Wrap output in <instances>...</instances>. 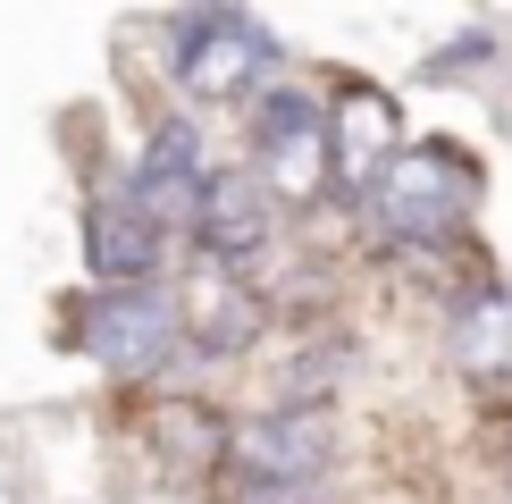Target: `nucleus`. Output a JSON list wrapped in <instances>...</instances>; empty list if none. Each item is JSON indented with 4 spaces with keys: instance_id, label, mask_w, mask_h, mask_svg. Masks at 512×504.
I'll return each instance as SVG.
<instances>
[{
    "instance_id": "nucleus-9",
    "label": "nucleus",
    "mask_w": 512,
    "mask_h": 504,
    "mask_svg": "<svg viewBox=\"0 0 512 504\" xmlns=\"http://www.w3.org/2000/svg\"><path fill=\"white\" fill-rule=\"evenodd\" d=\"M277 202L269 185H261V168H219L210 177V194H202V252L210 261H227V269H244L252 252H269V236H277Z\"/></svg>"
},
{
    "instance_id": "nucleus-1",
    "label": "nucleus",
    "mask_w": 512,
    "mask_h": 504,
    "mask_svg": "<svg viewBox=\"0 0 512 504\" xmlns=\"http://www.w3.org/2000/svg\"><path fill=\"white\" fill-rule=\"evenodd\" d=\"M336 462V420L328 412H269V420H244L227 437V471H236L244 504H294L319 471Z\"/></svg>"
},
{
    "instance_id": "nucleus-3",
    "label": "nucleus",
    "mask_w": 512,
    "mask_h": 504,
    "mask_svg": "<svg viewBox=\"0 0 512 504\" xmlns=\"http://www.w3.org/2000/svg\"><path fill=\"white\" fill-rule=\"evenodd\" d=\"M471 194H479V168L462 160V152H445V143H412L395 168H387V185H378V219H387V236L403 244H437V236H454L462 219H471Z\"/></svg>"
},
{
    "instance_id": "nucleus-6",
    "label": "nucleus",
    "mask_w": 512,
    "mask_h": 504,
    "mask_svg": "<svg viewBox=\"0 0 512 504\" xmlns=\"http://www.w3.org/2000/svg\"><path fill=\"white\" fill-rule=\"evenodd\" d=\"M210 152H202V135L194 126H152V143H143V160H135V185L126 194L143 202V219L160 227V236H185V227H202V194H210Z\"/></svg>"
},
{
    "instance_id": "nucleus-2",
    "label": "nucleus",
    "mask_w": 512,
    "mask_h": 504,
    "mask_svg": "<svg viewBox=\"0 0 512 504\" xmlns=\"http://www.w3.org/2000/svg\"><path fill=\"white\" fill-rule=\"evenodd\" d=\"M252 168L277 202H319L328 194V168H336V135L328 110L303 84H277V93L252 110Z\"/></svg>"
},
{
    "instance_id": "nucleus-4",
    "label": "nucleus",
    "mask_w": 512,
    "mask_h": 504,
    "mask_svg": "<svg viewBox=\"0 0 512 504\" xmlns=\"http://www.w3.org/2000/svg\"><path fill=\"white\" fill-rule=\"evenodd\" d=\"M185 345V320L160 286H110L84 311V353L110 378H160V362Z\"/></svg>"
},
{
    "instance_id": "nucleus-5",
    "label": "nucleus",
    "mask_w": 512,
    "mask_h": 504,
    "mask_svg": "<svg viewBox=\"0 0 512 504\" xmlns=\"http://www.w3.org/2000/svg\"><path fill=\"white\" fill-rule=\"evenodd\" d=\"M177 76L194 101H269V76H277V42L236 9H210L185 26V51H177Z\"/></svg>"
},
{
    "instance_id": "nucleus-8",
    "label": "nucleus",
    "mask_w": 512,
    "mask_h": 504,
    "mask_svg": "<svg viewBox=\"0 0 512 504\" xmlns=\"http://www.w3.org/2000/svg\"><path fill=\"white\" fill-rule=\"evenodd\" d=\"M177 320H185V345L210 353V362H227V353H244L252 336H261V294L244 286V269H227V261H202L194 278H185L177 294Z\"/></svg>"
},
{
    "instance_id": "nucleus-10",
    "label": "nucleus",
    "mask_w": 512,
    "mask_h": 504,
    "mask_svg": "<svg viewBox=\"0 0 512 504\" xmlns=\"http://www.w3.org/2000/svg\"><path fill=\"white\" fill-rule=\"evenodd\" d=\"M84 252H93V269L110 286H143L160 269V227L143 219L135 194H101L93 219H84Z\"/></svg>"
},
{
    "instance_id": "nucleus-11",
    "label": "nucleus",
    "mask_w": 512,
    "mask_h": 504,
    "mask_svg": "<svg viewBox=\"0 0 512 504\" xmlns=\"http://www.w3.org/2000/svg\"><path fill=\"white\" fill-rule=\"evenodd\" d=\"M462 370H512V294H479L454 328Z\"/></svg>"
},
{
    "instance_id": "nucleus-7",
    "label": "nucleus",
    "mask_w": 512,
    "mask_h": 504,
    "mask_svg": "<svg viewBox=\"0 0 512 504\" xmlns=\"http://www.w3.org/2000/svg\"><path fill=\"white\" fill-rule=\"evenodd\" d=\"M328 135H336V185H345V194H378L387 168L412 152V143H403V110L378 84H345V93H336Z\"/></svg>"
}]
</instances>
